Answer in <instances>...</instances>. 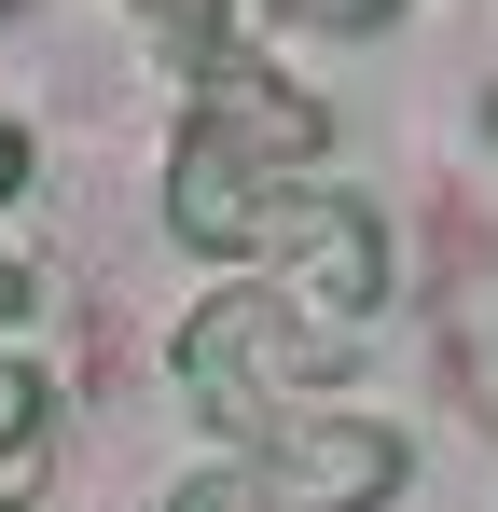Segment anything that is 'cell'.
Instances as JSON below:
<instances>
[{
	"instance_id": "cell-5",
	"label": "cell",
	"mask_w": 498,
	"mask_h": 512,
	"mask_svg": "<svg viewBox=\"0 0 498 512\" xmlns=\"http://www.w3.org/2000/svg\"><path fill=\"white\" fill-rule=\"evenodd\" d=\"M42 429V388H28V360H0V443H28Z\"/></svg>"
},
{
	"instance_id": "cell-2",
	"label": "cell",
	"mask_w": 498,
	"mask_h": 512,
	"mask_svg": "<svg viewBox=\"0 0 498 512\" xmlns=\"http://www.w3.org/2000/svg\"><path fill=\"white\" fill-rule=\"evenodd\" d=\"M277 512H374L388 485H402V429L374 416H291L277 443H263V471H249Z\"/></svg>"
},
{
	"instance_id": "cell-6",
	"label": "cell",
	"mask_w": 498,
	"mask_h": 512,
	"mask_svg": "<svg viewBox=\"0 0 498 512\" xmlns=\"http://www.w3.org/2000/svg\"><path fill=\"white\" fill-rule=\"evenodd\" d=\"M291 14H319V28H374V14H402V0H291Z\"/></svg>"
},
{
	"instance_id": "cell-4",
	"label": "cell",
	"mask_w": 498,
	"mask_h": 512,
	"mask_svg": "<svg viewBox=\"0 0 498 512\" xmlns=\"http://www.w3.org/2000/svg\"><path fill=\"white\" fill-rule=\"evenodd\" d=\"M166 512H277V499H263L249 471H208V485H180V499H166Z\"/></svg>"
},
{
	"instance_id": "cell-1",
	"label": "cell",
	"mask_w": 498,
	"mask_h": 512,
	"mask_svg": "<svg viewBox=\"0 0 498 512\" xmlns=\"http://www.w3.org/2000/svg\"><path fill=\"white\" fill-rule=\"evenodd\" d=\"M319 360L332 346L291 319V291H222V305H194V333H180V388H194L222 429H263Z\"/></svg>"
},
{
	"instance_id": "cell-7",
	"label": "cell",
	"mask_w": 498,
	"mask_h": 512,
	"mask_svg": "<svg viewBox=\"0 0 498 512\" xmlns=\"http://www.w3.org/2000/svg\"><path fill=\"white\" fill-rule=\"evenodd\" d=\"M14 180H28V153H14V125H0V194H14Z\"/></svg>"
},
{
	"instance_id": "cell-3",
	"label": "cell",
	"mask_w": 498,
	"mask_h": 512,
	"mask_svg": "<svg viewBox=\"0 0 498 512\" xmlns=\"http://www.w3.org/2000/svg\"><path fill=\"white\" fill-rule=\"evenodd\" d=\"M263 250L291 263V277L319 291L332 319H360V305L388 291V236H374V208H360V194H319V180H291V194H277Z\"/></svg>"
}]
</instances>
